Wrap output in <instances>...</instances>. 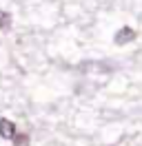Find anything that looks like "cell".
<instances>
[{
    "instance_id": "obj_4",
    "label": "cell",
    "mask_w": 142,
    "mask_h": 146,
    "mask_svg": "<svg viewBox=\"0 0 142 146\" xmlns=\"http://www.w3.org/2000/svg\"><path fill=\"white\" fill-rule=\"evenodd\" d=\"M11 27V16H9L7 11H0V29L5 31V29Z\"/></svg>"
},
{
    "instance_id": "obj_3",
    "label": "cell",
    "mask_w": 142,
    "mask_h": 146,
    "mask_svg": "<svg viewBox=\"0 0 142 146\" xmlns=\"http://www.w3.org/2000/svg\"><path fill=\"white\" fill-rule=\"evenodd\" d=\"M13 146H29V135L27 133H16L13 135Z\"/></svg>"
},
{
    "instance_id": "obj_1",
    "label": "cell",
    "mask_w": 142,
    "mask_h": 146,
    "mask_svg": "<svg viewBox=\"0 0 142 146\" xmlns=\"http://www.w3.org/2000/svg\"><path fill=\"white\" fill-rule=\"evenodd\" d=\"M135 40V31H133L131 27H124V29H120L118 33H115V38H113V42L115 44H129V42H133Z\"/></svg>"
},
{
    "instance_id": "obj_2",
    "label": "cell",
    "mask_w": 142,
    "mask_h": 146,
    "mask_svg": "<svg viewBox=\"0 0 142 146\" xmlns=\"http://www.w3.org/2000/svg\"><path fill=\"white\" fill-rule=\"evenodd\" d=\"M16 135V124L7 117H0V137H5V139H13Z\"/></svg>"
}]
</instances>
